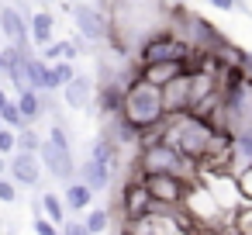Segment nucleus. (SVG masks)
<instances>
[{
	"instance_id": "nucleus-1",
	"label": "nucleus",
	"mask_w": 252,
	"mask_h": 235,
	"mask_svg": "<svg viewBox=\"0 0 252 235\" xmlns=\"http://www.w3.org/2000/svg\"><path fill=\"white\" fill-rule=\"evenodd\" d=\"M128 125H135L138 132L142 128H152L166 118V107H162V90L142 76H131L125 94H121V111H118Z\"/></svg>"
},
{
	"instance_id": "nucleus-2",
	"label": "nucleus",
	"mask_w": 252,
	"mask_h": 235,
	"mask_svg": "<svg viewBox=\"0 0 252 235\" xmlns=\"http://www.w3.org/2000/svg\"><path fill=\"white\" fill-rule=\"evenodd\" d=\"M211 125L193 114V111H176V114H166L162 118V142L176 145L183 156L190 159H200L204 149H207V138H211Z\"/></svg>"
},
{
	"instance_id": "nucleus-3",
	"label": "nucleus",
	"mask_w": 252,
	"mask_h": 235,
	"mask_svg": "<svg viewBox=\"0 0 252 235\" xmlns=\"http://www.w3.org/2000/svg\"><path fill=\"white\" fill-rule=\"evenodd\" d=\"M190 52L193 49L176 32L159 28V32H152V35H145L138 42V66L142 63H159V59H190Z\"/></svg>"
},
{
	"instance_id": "nucleus-4",
	"label": "nucleus",
	"mask_w": 252,
	"mask_h": 235,
	"mask_svg": "<svg viewBox=\"0 0 252 235\" xmlns=\"http://www.w3.org/2000/svg\"><path fill=\"white\" fill-rule=\"evenodd\" d=\"M138 176H142L149 197L152 201H162V204H183L187 187H190V180H183L176 173H138Z\"/></svg>"
},
{
	"instance_id": "nucleus-5",
	"label": "nucleus",
	"mask_w": 252,
	"mask_h": 235,
	"mask_svg": "<svg viewBox=\"0 0 252 235\" xmlns=\"http://www.w3.org/2000/svg\"><path fill=\"white\" fill-rule=\"evenodd\" d=\"M73 18H76V28L83 38L90 42H107L111 35V14L104 7H94V4H76L73 7Z\"/></svg>"
},
{
	"instance_id": "nucleus-6",
	"label": "nucleus",
	"mask_w": 252,
	"mask_h": 235,
	"mask_svg": "<svg viewBox=\"0 0 252 235\" xmlns=\"http://www.w3.org/2000/svg\"><path fill=\"white\" fill-rule=\"evenodd\" d=\"M38 159H42V166H45L56 180H73V176H76V163H73V149H69V145H59V142H52V138H42Z\"/></svg>"
},
{
	"instance_id": "nucleus-7",
	"label": "nucleus",
	"mask_w": 252,
	"mask_h": 235,
	"mask_svg": "<svg viewBox=\"0 0 252 235\" xmlns=\"http://www.w3.org/2000/svg\"><path fill=\"white\" fill-rule=\"evenodd\" d=\"M7 173L21 187H38V180H42V159H38V152L14 149L11 152V163H7Z\"/></svg>"
},
{
	"instance_id": "nucleus-8",
	"label": "nucleus",
	"mask_w": 252,
	"mask_h": 235,
	"mask_svg": "<svg viewBox=\"0 0 252 235\" xmlns=\"http://www.w3.org/2000/svg\"><path fill=\"white\" fill-rule=\"evenodd\" d=\"M118 204H121L125 221H131V218H138V214H145V211H149L152 197H149V190H145V183H142V176H138V173H135V176H131L125 187H121Z\"/></svg>"
},
{
	"instance_id": "nucleus-9",
	"label": "nucleus",
	"mask_w": 252,
	"mask_h": 235,
	"mask_svg": "<svg viewBox=\"0 0 252 235\" xmlns=\"http://www.w3.org/2000/svg\"><path fill=\"white\" fill-rule=\"evenodd\" d=\"M187 69H190V59H159V63H142V66L135 69V76H142V80L162 87V83H169L173 76H180V73H187Z\"/></svg>"
},
{
	"instance_id": "nucleus-10",
	"label": "nucleus",
	"mask_w": 252,
	"mask_h": 235,
	"mask_svg": "<svg viewBox=\"0 0 252 235\" xmlns=\"http://www.w3.org/2000/svg\"><path fill=\"white\" fill-rule=\"evenodd\" d=\"M0 32H4V38L11 45H18V49H28V42H32L28 18L18 7H0Z\"/></svg>"
},
{
	"instance_id": "nucleus-11",
	"label": "nucleus",
	"mask_w": 252,
	"mask_h": 235,
	"mask_svg": "<svg viewBox=\"0 0 252 235\" xmlns=\"http://www.w3.org/2000/svg\"><path fill=\"white\" fill-rule=\"evenodd\" d=\"M162 90V107L166 114H176V111H190V69L173 76L169 83L159 87Z\"/></svg>"
},
{
	"instance_id": "nucleus-12",
	"label": "nucleus",
	"mask_w": 252,
	"mask_h": 235,
	"mask_svg": "<svg viewBox=\"0 0 252 235\" xmlns=\"http://www.w3.org/2000/svg\"><path fill=\"white\" fill-rule=\"evenodd\" d=\"M94 94H97L94 80H90V76H80V73L63 87V101H66V107H73V111L90 107V104H94Z\"/></svg>"
},
{
	"instance_id": "nucleus-13",
	"label": "nucleus",
	"mask_w": 252,
	"mask_h": 235,
	"mask_svg": "<svg viewBox=\"0 0 252 235\" xmlns=\"http://www.w3.org/2000/svg\"><path fill=\"white\" fill-rule=\"evenodd\" d=\"M111 173H114V169H111L107 163L94 159V156H90V159H87V163L76 169V176H80L83 183H90V187H94V194H97V190H107V183H111Z\"/></svg>"
},
{
	"instance_id": "nucleus-14",
	"label": "nucleus",
	"mask_w": 252,
	"mask_h": 235,
	"mask_svg": "<svg viewBox=\"0 0 252 235\" xmlns=\"http://www.w3.org/2000/svg\"><path fill=\"white\" fill-rule=\"evenodd\" d=\"M66 211H87L90 204H94V187L90 183H83L80 176H73V180H66Z\"/></svg>"
},
{
	"instance_id": "nucleus-15",
	"label": "nucleus",
	"mask_w": 252,
	"mask_h": 235,
	"mask_svg": "<svg viewBox=\"0 0 252 235\" xmlns=\"http://www.w3.org/2000/svg\"><path fill=\"white\" fill-rule=\"evenodd\" d=\"M18 107H21V118L32 125L35 118H42V111H45V97H42V90H35V87H21L18 90Z\"/></svg>"
},
{
	"instance_id": "nucleus-16",
	"label": "nucleus",
	"mask_w": 252,
	"mask_h": 235,
	"mask_svg": "<svg viewBox=\"0 0 252 235\" xmlns=\"http://www.w3.org/2000/svg\"><path fill=\"white\" fill-rule=\"evenodd\" d=\"M52 28H56V18L49 11H35L28 18V32H32V42L35 45H49L52 42Z\"/></svg>"
},
{
	"instance_id": "nucleus-17",
	"label": "nucleus",
	"mask_w": 252,
	"mask_h": 235,
	"mask_svg": "<svg viewBox=\"0 0 252 235\" xmlns=\"http://www.w3.org/2000/svg\"><path fill=\"white\" fill-rule=\"evenodd\" d=\"M73 76H76V66H73V59H56V63H49L45 90H63V87H66Z\"/></svg>"
},
{
	"instance_id": "nucleus-18",
	"label": "nucleus",
	"mask_w": 252,
	"mask_h": 235,
	"mask_svg": "<svg viewBox=\"0 0 252 235\" xmlns=\"http://www.w3.org/2000/svg\"><path fill=\"white\" fill-rule=\"evenodd\" d=\"M25 83L28 87H35V90H45V76H49V63L45 59H38V56H25Z\"/></svg>"
},
{
	"instance_id": "nucleus-19",
	"label": "nucleus",
	"mask_w": 252,
	"mask_h": 235,
	"mask_svg": "<svg viewBox=\"0 0 252 235\" xmlns=\"http://www.w3.org/2000/svg\"><path fill=\"white\" fill-rule=\"evenodd\" d=\"M231 183H235V194H238V201H252V163L238 166V169L231 173Z\"/></svg>"
},
{
	"instance_id": "nucleus-20",
	"label": "nucleus",
	"mask_w": 252,
	"mask_h": 235,
	"mask_svg": "<svg viewBox=\"0 0 252 235\" xmlns=\"http://www.w3.org/2000/svg\"><path fill=\"white\" fill-rule=\"evenodd\" d=\"M42 214H49L56 225H63L69 211H66V201H63L59 194H42Z\"/></svg>"
},
{
	"instance_id": "nucleus-21",
	"label": "nucleus",
	"mask_w": 252,
	"mask_h": 235,
	"mask_svg": "<svg viewBox=\"0 0 252 235\" xmlns=\"http://www.w3.org/2000/svg\"><path fill=\"white\" fill-rule=\"evenodd\" d=\"M231 218H235V232L238 235H252V201H238L231 207Z\"/></svg>"
},
{
	"instance_id": "nucleus-22",
	"label": "nucleus",
	"mask_w": 252,
	"mask_h": 235,
	"mask_svg": "<svg viewBox=\"0 0 252 235\" xmlns=\"http://www.w3.org/2000/svg\"><path fill=\"white\" fill-rule=\"evenodd\" d=\"M83 225H87V232H107L111 228V211L107 207H94Z\"/></svg>"
},
{
	"instance_id": "nucleus-23",
	"label": "nucleus",
	"mask_w": 252,
	"mask_h": 235,
	"mask_svg": "<svg viewBox=\"0 0 252 235\" xmlns=\"http://www.w3.org/2000/svg\"><path fill=\"white\" fill-rule=\"evenodd\" d=\"M0 118H4V125H7V128H14V132H18L21 125H28V121L21 118V107H18V101H7L4 107H0Z\"/></svg>"
},
{
	"instance_id": "nucleus-24",
	"label": "nucleus",
	"mask_w": 252,
	"mask_h": 235,
	"mask_svg": "<svg viewBox=\"0 0 252 235\" xmlns=\"http://www.w3.org/2000/svg\"><path fill=\"white\" fill-rule=\"evenodd\" d=\"M38 145H42V138L28 128V125H21L18 128V149H28V152H38Z\"/></svg>"
},
{
	"instance_id": "nucleus-25",
	"label": "nucleus",
	"mask_w": 252,
	"mask_h": 235,
	"mask_svg": "<svg viewBox=\"0 0 252 235\" xmlns=\"http://www.w3.org/2000/svg\"><path fill=\"white\" fill-rule=\"evenodd\" d=\"M18 149V132L7 128V125H0V156H11Z\"/></svg>"
},
{
	"instance_id": "nucleus-26",
	"label": "nucleus",
	"mask_w": 252,
	"mask_h": 235,
	"mask_svg": "<svg viewBox=\"0 0 252 235\" xmlns=\"http://www.w3.org/2000/svg\"><path fill=\"white\" fill-rule=\"evenodd\" d=\"M14 201H18V183L0 173V204H14Z\"/></svg>"
},
{
	"instance_id": "nucleus-27",
	"label": "nucleus",
	"mask_w": 252,
	"mask_h": 235,
	"mask_svg": "<svg viewBox=\"0 0 252 235\" xmlns=\"http://www.w3.org/2000/svg\"><path fill=\"white\" fill-rule=\"evenodd\" d=\"M56 228H59V225H56L49 214H42V211L35 214V232H38V235H56Z\"/></svg>"
},
{
	"instance_id": "nucleus-28",
	"label": "nucleus",
	"mask_w": 252,
	"mask_h": 235,
	"mask_svg": "<svg viewBox=\"0 0 252 235\" xmlns=\"http://www.w3.org/2000/svg\"><path fill=\"white\" fill-rule=\"evenodd\" d=\"M63 49H66V42H49V45H42V59L45 63H56V59H63Z\"/></svg>"
},
{
	"instance_id": "nucleus-29",
	"label": "nucleus",
	"mask_w": 252,
	"mask_h": 235,
	"mask_svg": "<svg viewBox=\"0 0 252 235\" xmlns=\"http://www.w3.org/2000/svg\"><path fill=\"white\" fill-rule=\"evenodd\" d=\"M211 7H218V11H245L242 0H211Z\"/></svg>"
},
{
	"instance_id": "nucleus-30",
	"label": "nucleus",
	"mask_w": 252,
	"mask_h": 235,
	"mask_svg": "<svg viewBox=\"0 0 252 235\" xmlns=\"http://www.w3.org/2000/svg\"><path fill=\"white\" fill-rule=\"evenodd\" d=\"M59 228L69 232V235H87V225H83V221H63Z\"/></svg>"
},
{
	"instance_id": "nucleus-31",
	"label": "nucleus",
	"mask_w": 252,
	"mask_h": 235,
	"mask_svg": "<svg viewBox=\"0 0 252 235\" xmlns=\"http://www.w3.org/2000/svg\"><path fill=\"white\" fill-rule=\"evenodd\" d=\"M0 173H7V163H4V156H0Z\"/></svg>"
},
{
	"instance_id": "nucleus-32",
	"label": "nucleus",
	"mask_w": 252,
	"mask_h": 235,
	"mask_svg": "<svg viewBox=\"0 0 252 235\" xmlns=\"http://www.w3.org/2000/svg\"><path fill=\"white\" fill-rule=\"evenodd\" d=\"M4 104H7V94H4V90H0V107H4Z\"/></svg>"
},
{
	"instance_id": "nucleus-33",
	"label": "nucleus",
	"mask_w": 252,
	"mask_h": 235,
	"mask_svg": "<svg viewBox=\"0 0 252 235\" xmlns=\"http://www.w3.org/2000/svg\"><path fill=\"white\" fill-rule=\"evenodd\" d=\"M0 73H4V49H0Z\"/></svg>"
},
{
	"instance_id": "nucleus-34",
	"label": "nucleus",
	"mask_w": 252,
	"mask_h": 235,
	"mask_svg": "<svg viewBox=\"0 0 252 235\" xmlns=\"http://www.w3.org/2000/svg\"><path fill=\"white\" fill-rule=\"evenodd\" d=\"M0 125H4V118H0Z\"/></svg>"
}]
</instances>
